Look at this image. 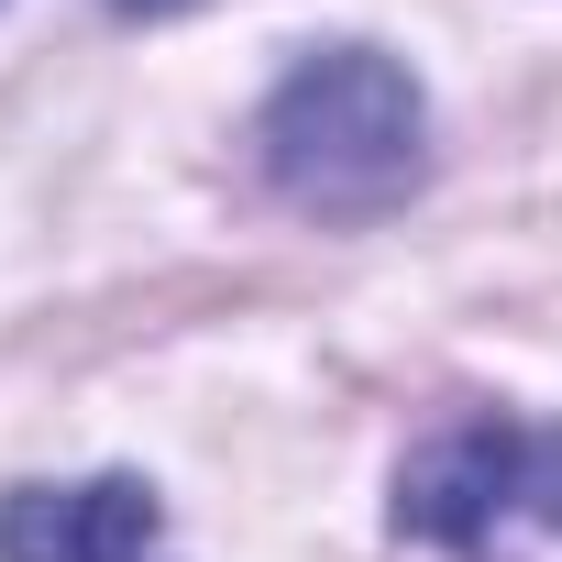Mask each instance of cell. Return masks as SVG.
I'll return each instance as SVG.
<instances>
[{
    "label": "cell",
    "mask_w": 562,
    "mask_h": 562,
    "mask_svg": "<svg viewBox=\"0 0 562 562\" xmlns=\"http://www.w3.org/2000/svg\"><path fill=\"white\" fill-rule=\"evenodd\" d=\"M254 166L310 221H386L430 177V100L386 45H310L254 111Z\"/></svg>",
    "instance_id": "cell-1"
},
{
    "label": "cell",
    "mask_w": 562,
    "mask_h": 562,
    "mask_svg": "<svg viewBox=\"0 0 562 562\" xmlns=\"http://www.w3.org/2000/svg\"><path fill=\"white\" fill-rule=\"evenodd\" d=\"M397 529L463 562H529L562 551V430L551 419H507L474 408L452 430H430L397 463Z\"/></svg>",
    "instance_id": "cell-2"
},
{
    "label": "cell",
    "mask_w": 562,
    "mask_h": 562,
    "mask_svg": "<svg viewBox=\"0 0 562 562\" xmlns=\"http://www.w3.org/2000/svg\"><path fill=\"white\" fill-rule=\"evenodd\" d=\"M166 540V507L144 474L89 485H12L0 496V562H144Z\"/></svg>",
    "instance_id": "cell-3"
},
{
    "label": "cell",
    "mask_w": 562,
    "mask_h": 562,
    "mask_svg": "<svg viewBox=\"0 0 562 562\" xmlns=\"http://www.w3.org/2000/svg\"><path fill=\"white\" fill-rule=\"evenodd\" d=\"M122 12H188V0H122Z\"/></svg>",
    "instance_id": "cell-4"
}]
</instances>
